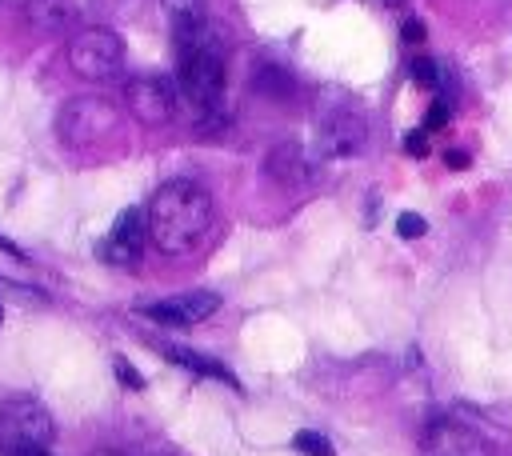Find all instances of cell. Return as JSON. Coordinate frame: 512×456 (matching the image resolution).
<instances>
[{
    "instance_id": "cell-1",
    "label": "cell",
    "mask_w": 512,
    "mask_h": 456,
    "mask_svg": "<svg viewBox=\"0 0 512 456\" xmlns=\"http://www.w3.org/2000/svg\"><path fill=\"white\" fill-rule=\"evenodd\" d=\"M176 84H180L184 100L208 124H220V116H224V40L208 20L176 24Z\"/></svg>"
},
{
    "instance_id": "cell-2",
    "label": "cell",
    "mask_w": 512,
    "mask_h": 456,
    "mask_svg": "<svg viewBox=\"0 0 512 456\" xmlns=\"http://www.w3.org/2000/svg\"><path fill=\"white\" fill-rule=\"evenodd\" d=\"M148 236L160 252H188L212 228V196L196 180H168L148 200Z\"/></svg>"
},
{
    "instance_id": "cell-3",
    "label": "cell",
    "mask_w": 512,
    "mask_h": 456,
    "mask_svg": "<svg viewBox=\"0 0 512 456\" xmlns=\"http://www.w3.org/2000/svg\"><path fill=\"white\" fill-rule=\"evenodd\" d=\"M116 132H120V108L104 96H76L56 112V136L76 152L108 144Z\"/></svg>"
},
{
    "instance_id": "cell-4",
    "label": "cell",
    "mask_w": 512,
    "mask_h": 456,
    "mask_svg": "<svg viewBox=\"0 0 512 456\" xmlns=\"http://www.w3.org/2000/svg\"><path fill=\"white\" fill-rule=\"evenodd\" d=\"M52 436H56L52 412L36 396H12L0 404V452L4 456L48 452Z\"/></svg>"
},
{
    "instance_id": "cell-5",
    "label": "cell",
    "mask_w": 512,
    "mask_h": 456,
    "mask_svg": "<svg viewBox=\"0 0 512 456\" xmlns=\"http://www.w3.org/2000/svg\"><path fill=\"white\" fill-rule=\"evenodd\" d=\"M68 68L80 80H116L124 72V40L112 28H84L68 40Z\"/></svg>"
},
{
    "instance_id": "cell-6",
    "label": "cell",
    "mask_w": 512,
    "mask_h": 456,
    "mask_svg": "<svg viewBox=\"0 0 512 456\" xmlns=\"http://www.w3.org/2000/svg\"><path fill=\"white\" fill-rule=\"evenodd\" d=\"M316 144L324 156H336V160H348V156H360L364 144H368V120L360 108L352 104H336L320 116V132H316Z\"/></svg>"
},
{
    "instance_id": "cell-7",
    "label": "cell",
    "mask_w": 512,
    "mask_h": 456,
    "mask_svg": "<svg viewBox=\"0 0 512 456\" xmlns=\"http://www.w3.org/2000/svg\"><path fill=\"white\" fill-rule=\"evenodd\" d=\"M420 456H492V448L472 424H464L456 416H440L424 428Z\"/></svg>"
},
{
    "instance_id": "cell-8",
    "label": "cell",
    "mask_w": 512,
    "mask_h": 456,
    "mask_svg": "<svg viewBox=\"0 0 512 456\" xmlns=\"http://www.w3.org/2000/svg\"><path fill=\"white\" fill-rule=\"evenodd\" d=\"M148 240H152L148 236V212L144 208H124L112 220V228H108V236L100 244V256L108 264H116V268H128V264L140 260V252H144Z\"/></svg>"
},
{
    "instance_id": "cell-9",
    "label": "cell",
    "mask_w": 512,
    "mask_h": 456,
    "mask_svg": "<svg viewBox=\"0 0 512 456\" xmlns=\"http://www.w3.org/2000/svg\"><path fill=\"white\" fill-rule=\"evenodd\" d=\"M220 308V296L216 292H180V296H164L156 304H144V316L156 320V324H172V328H192L200 320H208L212 312Z\"/></svg>"
},
{
    "instance_id": "cell-10",
    "label": "cell",
    "mask_w": 512,
    "mask_h": 456,
    "mask_svg": "<svg viewBox=\"0 0 512 456\" xmlns=\"http://www.w3.org/2000/svg\"><path fill=\"white\" fill-rule=\"evenodd\" d=\"M172 108H176V96L168 88V80L160 76H136L128 80V112L148 124V128H160L172 120Z\"/></svg>"
},
{
    "instance_id": "cell-11",
    "label": "cell",
    "mask_w": 512,
    "mask_h": 456,
    "mask_svg": "<svg viewBox=\"0 0 512 456\" xmlns=\"http://www.w3.org/2000/svg\"><path fill=\"white\" fill-rule=\"evenodd\" d=\"M264 168H268V176H272L276 184H288V188L308 180V156L300 152V144H276V148L268 152Z\"/></svg>"
},
{
    "instance_id": "cell-12",
    "label": "cell",
    "mask_w": 512,
    "mask_h": 456,
    "mask_svg": "<svg viewBox=\"0 0 512 456\" xmlns=\"http://www.w3.org/2000/svg\"><path fill=\"white\" fill-rule=\"evenodd\" d=\"M164 356H168L172 364L196 372V376H212V380H224V384L236 388V376H232L224 364H216V360H208V356H200V352H188V348H180V344H164Z\"/></svg>"
},
{
    "instance_id": "cell-13",
    "label": "cell",
    "mask_w": 512,
    "mask_h": 456,
    "mask_svg": "<svg viewBox=\"0 0 512 456\" xmlns=\"http://www.w3.org/2000/svg\"><path fill=\"white\" fill-rule=\"evenodd\" d=\"M32 16L40 24H48V28H60L64 20H72V4L68 0H36L32 4Z\"/></svg>"
},
{
    "instance_id": "cell-14",
    "label": "cell",
    "mask_w": 512,
    "mask_h": 456,
    "mask_svg": "<svg viewBox=\"0 0 512 456\" xmlns=\"http://www.w3.org/2000/svg\"><path fill=\"white\" fill-rule=\"evenodd\" d=\"M256 84H260L264 96H272V100H288V96H292V76H284L280 68H260Z\"/></svg>"
},
{
    "instance_id": "cell-15",
    "label": "cell",
    "mask_w": 512,
    "mask_h": 456,
    "mask_svg": "<svg viewBox=\"0 0 512 456\" xmlns=\"http://www.w3.org/2000/svg\"><path fill=\"white\" fill-rule=\"evenodd\" d=\"M164 12L172 16V24H188V20H204V0H160Z\"/></svg>"
},
{
    "instance_id": "cell-16",
    "label": "cell",
    "mask_w": 512,
    "mask_h": 456,
    "mask_svg": "<svg viewBox=\"0 0 512 456\" xmlns=\"http://www.w3.org/2000/svg\"><path fill=\"white\" fill-rule=\"evenodd\" d=\"M412 80H420V84L432 88V92H440V84H444L440 64H436L432 56H416V60H412Z\"/></svg>"
},
{
    "instance_id": "cell-17",
    "label": "cell",
    "mask_w": 512,
    "mask_h": 456,
    "mask_svg": "<svg viewBox=\"0 0 512 456\" xmlns=\"http://www.w3.org/2000/svg\"><path fill=\"white\" fill-rule=\"evenodd\" d=\"M292 444H296V452H304V456H336V452H332V444H328V436L308 432V428H304V432H296V440H292Z\"/></svg>"
},
{
    "instance_id": "cell-18",
    "label": "cell",
    "mask_w": 512,
    "mask_h": 456,
    "mask_svg": "<svg viewBox=\"0 0 512 456\" xmlns=\"http://www.w3.org/2000/svg\"><path fill=\"white\" fill-rule=\"evenodd\" d=\"M448 112H452V108H448V100H444V96H436V100H432V108L424 112V124H420V128H424L428 136H432V132H440V128L448 124Z\"/></svg>"
},
{
    "instance_id": "cell-19",
    "label": "cell",
    "mask_w": 512,
    "mask_h": 456,
    "mask_svg": "<svg viewBox=\"0 0 512 456\" xmlns=\"http://www.w3.org/2000/svg\"><path fill=\"white\" fill-rule=\"evenodd\" d=\"M424 216H416V212H400L396 216V236H404V240H416V236H424Z\"/></svg>"
},
{
    "instance_id": "cell-20",
    "label": "cell",
    "mask_w": 512,
    "mask_h": 456,
    "mask_svg": "<svg viewBox=\"0 0 512 456\" xmlns=\"http://www.w3.org/2000/svg\"><path fill=\"white\" fill-rule=\"evenodd\" d=\"M116 376H120V384L124 388H144V380H140V372L128 364V360H116Z\"/></svg>"
},
{
    "instance_id": "cell-21",
    "label": "cell",
    "mask_w": 512,
    "mask_h": 456,
    "mask_svg": "<svg viewBox=\"0 0 512 456\" xmlns=\"http://www.w3.org/2000/svg\"><path fill=\"white\" fill-rule=\"evenodd\" d=\"M404 148H408L412 156H424V148H428V132H424V128H420V132H408Z\"/></svg>"
},
{
    "instance_id": "cell-22",
    "label": "cell",
    "mask_w": 512,
    "mask_h": 456,
    "mask_svg": "<svg viewBox=\"0 0 512 456\" xmlns=\"http://www.w3.org/2000/svg\"><path fill=\"white\" fill-rule=\"evenodd\" d=\"M424 36V24L420 20H404V40H420Z\"/></svg>"
},
{
    "instance_id": "cell-23",
    "label": "cell",
    "mask_w": 512,
    "mask_h": 456,
    "mask_svg": "<svg viewBox=\"0 0 512 456\" xmlns=\"http://www.w3.org/2000/svg\"><path fill=\"white\" fill-rule=\"evenodd\" d=\"M444 156H448V168H468V152L452 148V152H444Z\"/></svg>"
},
{
    "instance_id": "cell-24",
    "label": "cell",
    "mask_w": 512,
    "mask_h": 456,
    "mask_svg": "<svg viewBox=\"0 0 512 456\" xmlns=\"http://www.w3.org/2000/svg\"><path fill=\"white\" fill-rule=\"evenodd\" d=\"M96 456H120V452H96Z\"/></svg>"
},
{
    "instance_id": "cell-25",
    "label": "cell",
    "mask_w": 512,
    "mask_h": 456,
    "mask_svg": "<svg viewBox=\"0 0 512 456\" xmlns=\"http://www.w3.org/2000/svg\"><path fill=\"white\" fill-rule=\"evenodd\" d=\"M0 324H4V304H0Z\"/></svg>"
},
{
    "instance_id": "cell-26",
    "label": "cell",
    "mask_w": 512,
    "mask_h": 456,
    "mask_svg": "<svg viewBox=\"0 0 512 456\" xmlns=\"http://www.w3.org/2000/svg\"><path fill=\"white\" fill-rule=\"evenodd\" d=\"M28 456H48V452H28Z\"/></svg>"
},
{
    "instance_id": "cell-27",
    "label": "cell",
    "mask_w": 512,
    "mask_h": 456,
    "mask_svg": "<svg viewBox=\"0 0 512 456\" xmlns=\"http://www.w3.org/2000/svg\"><path fill=\"white\" fill-rule=\"evenodd\" d=\"M388 4H400V0H388Z\"/></svg>"
},
{
    "instance_id": "cell-28",
    "label": "cell",
    "mask_w": 512,
    "mask_h": 456,
    "mask_svg": "<svg viewBox=\"0 0 512 456\" xmlns=\"http://www.w3.org/2000/svg\"><path fill=\"white\" fill-rule=\"evenodd\" d=\"M0 4H4V0H0Z\"/></svg>"
}]
</instances>
